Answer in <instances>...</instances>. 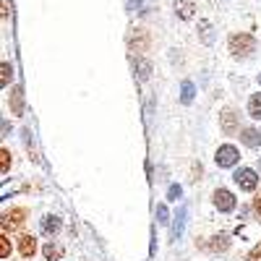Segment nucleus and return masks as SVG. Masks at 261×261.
<instances>
[{"instance_id":"ddd939ff","label":"nucleus","mask_w":261,"mask_h":261,"mask_svg":"<svg viewBox=\"0 0 261 261\" xmlns=\"http://www.w3.org/2000/svg\"><path fill=\"white\" fill-rule=\"evenodd\" d=\"M42 253H45V258H47V261H60L65 251H63V246H58V243H53V241H50L45 248H42Z\"/></svg>"},{"instance_id":"6e6552de","label":"nucleus","mask_w":261,"mask_h":261,"mask_svg":"<svg viewBox=\"0 0 261 261\" xmlns=\"http://www.w3.org/2000/svg\"><path fill=\"white\" fill-rule=\"evenodd\" d=\"M193 11H196V0H175V16L188 21L193 18Z\"/></svg>"},{"instance_id":"f03ea898","label":"nucleus","mask_w":261,"mask_h":261,"mask_svg":"<svg viewBox=\"0 0 261 261\" xmlns=\"http://www.w3.org/2000/svg\"><path fill=\"white\" fill-rule=\"evenodd\" d=\"M27 222V209L24 206H13L3 214V232H13L18 227H24Z\"/></svg>"},{"instance_id":"4be33fe9","label":"nucleus","mask_w":261,"mask_h":261,"mask_svg":"<svg viewBox=\"0 0 261 261\" xmlns=\"http://www.w3.org/2000/svg\"><path fill=\"white\" fill-rule=\"evenodd\" d=\"M157 222H160V225H167V206H165V204L157 206Z\"/></svg>"},{"instance_id":"9b49d317","label":"nucleus","mask_w":261,"mask_h":261,"mask_svg":"<svg viewBox=\"0 0 261 261\" xmlns=\"http://www.w3.org/2000/svg\"><path fill=\"white\" fill-rule=\"evenodd\" d=\"M206 248H209L212 253H220V251H227V248H230V238H227V235H214V238H209V243H206Z\"/></svg>"},{"instance_id":"aec40b11","label":"nucleus","mask_w":261,"mask_h":261,"mask_svg":"<svg viewBox=\"0 0 261 261\" xmlns=\"http://www.w3.org/2000/svg\"><path fill=\"white\" fill-rule=\"evenodd\" d=\"M183 220H186V209L178 212V222H175V227H172V238H180L183 235Z\"/></svg>"},{"instance_id":"a211bd4d","label":"nucleus","mask_w":261,"mask_h":261,"mask_svg":"<svg viewBox=\"0 0 261 261\" xmlns=\"http://www.w3.org/2000/svg\"><path fill=\"white\" fill-rule=\"evenodd\" d=\"M8 170H11V151L8 149H0V172L6 175Z\"/></svg>"},{"instance_id":"39448f33","label":"nucleus","mask_w":261,"mask_h":261,"mask_svg":"<svg viewBox=\"0 0 261 261\" xmlns=\"http://www.w3.org/2000/svg\"><path fill=\"white\" fill-rule=\"evenodd\" d=\"M212 199H214V206L220 209V212H225V214L235 209V193L227 191V188H217Z\"/></svg>"},{"instance_id":"2eb2a0df","label":"nucleus","mask_w":261,"mask_h":261,"mask_svg":"<svg viewBox=\"0 0 261 261\" xmlns=\"http://www.w3.org/2000/svg\"><path fill=\"white\" fill-rule=\"evenodd\" d=\"M199 34H201V42L204 45H212L214 42V34H212V24L204 18V21H199Z\"/></svg>"},{"instance_id":"b1692460","label":"nucleus","mask_w":261,"mask_h":261,"mask_svg":"<svg viewBox=\"0 0 261 261\" xmlns=\"http://www.w3.org/2000/svg\"><path fill=\"white\" fill-rule=\"evenodd\" d=\"M167 196H170V199H172V201H178V199H180V186H170V191H167Z\"/></svg>"},{"instance_id":"bb28decb","label":"nucleus","mask_w":261,"mask_h":261,"mask_svg":"<svg viewBox=\"0 0 261 261\" xmlns=\"http://www.w3.org/2000/svg\"><path fill=\"white\" fill-rule=\"evenodd\" d=\"M258 170H261V157H258Z\"/></svg>"},{"instance_id":"cd10ccee","label":"nucleus","mask_w":261,"mask_h":261,"mask_svg":"<svg viewBox=\"0 0 261 261\" xmlns=\"http://www.w3.org/2000/svg\"><path fill=\"white\" fill-rule=\"evenodd\" d=\"M258 84H261V73H258Z\"/></svg>"},{"instance_id":"423d86ee","label":"nucleus","mask_w":261,"mask_h":261,"mask_svg":"<svg viewBox=\"0 0 261 261\" xmlns=\"http://www.w3.org/2000/svg\"><path fill=\"white\" fill-rule=\"evenodd\" d=\"M220 128L225 130L227 136H232V134H238L241 130V115H238L235 110H222V115H220Z\"/></svg>"},{"instance_id":"f3484780","label":"nucleus","mask_w":261,"mask_h":261,"mask_svg":"<svg viewBox=\"0 0 261 261\" xmlns=\"http://www.w3.org/2000/svg\"><path fill=\"white\" fill-rule=\"evenodd\" d=\"M11 256V238H8V232H3L0 235V258H8Z\"/></svg>"},{"instance_id":"f8f14e48","label":"nucleus","mask_w":261,"mask_h":261,"mask_svg":"<svg viewBox=\"0 0 261 261\" xmlns=\"http://www.w3.org/2000/svg\"><path fill=\"white\" fill-rule=\"evenodd\" d=\"M241 141H243L246 146L256 149V146L261 144V134H258L256 128H243V130H241Z\"/></svg>"},{"instance_id":"6ab92c4d","label":"nucleus","mask_w":261,"mask_h":261,"mask_svg":"<svg viewBox=\"0 0 261 261\" xmlns=\"http://www.w3.org/2000/svg\"><path fill=\"white\" fill-rule=\"evenodd\" d=\"M180 99L188 105V102H193V84L191 81H183V89H180Z\"/></svg>"},{"instance_id":"1a4fd4ad","label":"nucleus","mask_w":261,"mask_h":261,"mask_svg":"<svg viewBox=\"0 0 261 261\" xmlns=\"http://www.w3.org/2000/svg\"><path fill=\"white\" fill-rule=\"evenodd\" d=\"M130 47H134V53H146L149 37H146L144 29H134V34H130Z\"/></svg>"},{"instance_id":"a878e982","label":"nucleus","mask_w":261,"mask_h":261,"mask_svg":"<svg viewBox=\"0 0 261 261\" xmlns=\"http://www.w3.org/2000/svg\"><path fill=\"white\" fill-rule=\"evenodd\" d=\"M253 212L261 217V193H256V199H253Z\"/></svg>"},{"instance_id":"9d476101","label":"nucleus","mask_w":261,"mask_h":261,"mask_svg":"<svg viewBox=\"0 0 261 261\" xmlns=\"http://www.w3.org/2000/svg\"><path fill=\"white\" fill-rule=\"evenodd\" d=\"M39 227H42V232H45V235H50V238H53V235H58V232H60L63 222H60V217H55V214H47L45 220H42V225H39Z\"/></svg>"},{"instance_id":"4468645a","label":"nucleus","mask_w":261,"mask_h":261,"mask_svg":"<svg viewBox=\"0 0 261 261\" xmlns=\"http://www.w3.org/2000/svg\"><path fill=\"white\" fill-rule=\"evenodd\" d=\"M248 115H251L253 120H261V94H253V97L248 99Z\"/></svg>"},{"instance_id":"393cba45","label":"nucleus","mask_w":261,"mask_h":261,"mask_svg":"<svg viewBox=\"0 0 261 261\" xmlns=\"http://www.w3.org/2000/svg\"><path fill=\"white\" fill-rule=\"evenodd\" d=\"M248 261H261V243H258L256 248H251V253H248Z\"/></svg>"},{"instance_id":"5701e85b","label":"nucleus","mask_w":261,"mask_h":261,"mask_svg":"<svg viewBox=\"0 0 261 261\" xmlns=\"http://www.w3.org/2000/svg\"><path fill=\"white\" fill-rule=\"evenodd\" d=\"M11 76H13V68H11V63L6 60V63H3V86H8Z\"/></svg>"},{"instance_id":"dca6fc26","label":"nucleus","mask_w":261,"mask_h":261,"mask_svg":"<svg viewBox=\"0 0 261 261\" xmlns=\"http://www.w3.org/2000/svg\"><path fill=\"white\" fill-rule=\"evenodd\" d=\"M134 63L139 65V79H141V81H146V79H149V73H151V65H149L141 55H136V58H134Z\"/></svg>"},{"instance_id":"f257e3e1","label":"nucleus","mask_w":261,"mask_h":261,"mask_svg":"<svg viewBox=\"0 0 261 261\" xmlns=\"http://www.w3.org/2000/svg\"><path fill=\"white\" fill-rule=\"evenodd\" d=\"M227 47H230V53H232L235 58H248V55L256 50V39H253L251 34H246V32H241V34H230Z\"/></svg>"},{"instance_id":"0eeeda50","label":"nucleus","mask_w":261,"mask_h":261,"mask_svg":"<svg viewBox=\"0 0 261 261\" xmlns=\"http://www.w3.org/2000/svg\"><path fill=\"white\" fill-rule=\"evenodd\" d=\"M18 253L24 256V258H32L37 253V241H34V235H21L18 238Z\"/></svg>"},{"instance_id":"7ed1b4c3","label":"nucleus","mask_w":261,"mask_h":261,"mask_svg":"<svg viewBox=\"0 0 261 261\" xmlns=\"http://www.w3.org/2000/svg\"><path fill=\"white\" fill-rule=\"evenodd\" d=\"M232 180H235V186L241 188V191H256V186H258V172L251 170V167H241V170H235Z\"/></svg>"},{"instance_id":"412c9836","label":"nucleus","mask_w":261,"mask_h":261,"mask_svg":"<svg viewBox=\"0 0 261 261\" xmlns=\"http://www.w3.org/2000/svg\"><path fill=\"white\" fill-rule=\"evenodd\" d=\"M11 107H13V113H21V107H24V99H21L18 89H13V94H11Z\"/></svg>"},{"instance_id":"20e7f679","label":"nucleus","mask_w":261,"mask_h":261,"mask_svg":"<svg viewBox=\"0 0 261 261\" xmlns=\"http://www.w3.org/2000/svg\"><path fill=\"white\" fill-rule=\"evenodd\" d=\"M238 160H241V151H238L232 144H222L220 149H217V154H214V162L220 167H235Z\"/></svg>"}]
</instances>
